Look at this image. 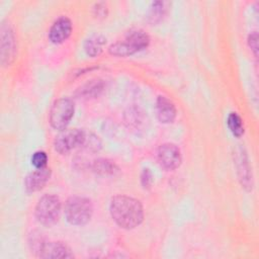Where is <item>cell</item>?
Wrapping results in <instances>:
<instances>
[{"label":"cell","instance_id":"cell-1","mask_svg":"<svg viewBox=\"0 0 259 259\" xmlns=\"http://www.w3.org/2000/svg\"><path fill=\"white\" fill-rule=\"evenodd\" d=\"M110 214L112 220L122 229H134L144 219L142 203L131 196L116 195L110 202Z\"/></svg>","mask_w":259,"mask_h":259},{"label":"cell","instance_id":"cell-2","mask_svg":"<svg viewBox=\"0 0 259 259\" xmlns=\"http://www.w3.org/2000/svg\"><path fill=\"white\" fill-rule=\"evenodd\" d=\"M149 44L150 37L144 30L133 29L130 30L121 39L112 44L108 51L111 55L126 57L146 49Z\"/></svg>","mask_w":259,"mask_h":259},{"label":"cell","instance_id":"cell-3","mask_svg":"<svg viewBox=\"0 0 259 259\" xmlns=\"http://www.w3.org/2000/svg\"><path fill=\"white\" fill-rule=\"evenodd\" d=\"M93 213L90 199L82 196H71L65 203V215L71 225L82 226L87 224Z\"/></svg>","mask_w":259,"mask_h":259},{"label":"cell","instance_id":"cell-4","mask_svg":"<svg viewBox=\"0 0 259 259\" xmlns=\"http://www.w3.org/2000/svg\"><path fill=\"white\" fill-rule=\"evenodd\" d=\"M61 212V201L58 196L54 194L42 195L34 209V214L38 223L44 226H53L59 220Z\"/></svg>","mask_w":259,"mask_h":259},{"label":"cell","instance_id":"cell-5","mask_svg":"<svg viewBox=\"0 0 259 259\" xmlns=\"http://www.w3.org/2000/svg\"><path fill=\"white\" fill-rule=\"evenodd\" d=\"M74 102L70 98L57 99L49 113V121L52 127L57 131L65 130L74 115Z\"/></svg>","mask_w":259,"mask_h":259},{"label":"cell","instance_id":"cell-6","mask_svg":"<svg viewBox=\"0 0 259 259\" xmlns=\"http://www.w3.org/2000/svg\"><path fill=\"white\" fill-rule=\"evenodd\" d=\"M87 133L83 130H65L54 141V148L60 154H67L77 147H83Z\"/></svg>","mask_w":259,"mask_h":259},{"label":"cell","instance_id":"cell-7","mask_svg":"<svg viewBox=\"0 0 259 259\" xmlns=\"http://www.w3.org/2000/svg\"><path fill=\"white\" fill-rule=\"evenodd\" d=\"M16 37L12 26L8 22L1 24V63L3 66L9 65L15 58Z\"/></svg>","mask_w":259,"mask_h":259},{"label":"cell","instance_id":"cell-8","mask_svg":"<svg viewBox=\"0 0 259 259\" xmlns=\"http://www.w3.org/2000/svg\"><path fill=\"white\" fill-rule=\"evenodd\" d=\"M36 253L40 258L57 259V258H72L73 254L70 248L62 242H44L35 243Z\"/></svg>","mask_w":259,"mask_h":259},{"label":"cell","instance_id":"cell-9","mask_svg":"<svg viewBox=\"0 0 259 259\" xmlns=\"http://www.w3.org/2000/svg\"><path fill=\"white\" fill-rule=\"evenodd\" d=\"M157 159L160 166L165 170H174L181 163V153L176 145L166 143L159 147Z\"/></svg>","mask_w":259,"mask_h":259},{"label":"cell","instance_id":"cell-10","mask_svg":"<svg viewBox=\"0 0 259 259\" xmlns=\"http://www.w3.org/2000/svg\"><path fill=\"white\" fill-rule=\"evenodd\" d=\"M235 163L237 165V172L239 176V180L244 188L247 190H251L253 186L252 181V171L250 170V165L248 161V157L244 149L240 148L236 151L235 154Z\"/></svg>","mask_w":259,"mask_h":259},{"label":"cell","instance_id":"cell-11","mask_svg":"<svg viewBox=\"0 0 259 259\" xmlns=\"http://www.w3.org/2000/svg\"><path fill=\"white\" fill-rule=\"evenodd\" d=\"M72 22L66 16L59 17L51 26L49 31L50 40L54 44H62L71 34Z\"/></svg>","mask_w":259,"mask_h":259},{"label":"cell","instance_id":"cell-12","mask_svg":"<svg viewBox=\"0 0 259 259\" xmlns=\"http://www.w3.org/2000/svg\"><path fill=\"white\" fill-rule=\"evenodd\" d=\"M51 177V169L49 167L35 168L34 171L30 172L24 181L25 189L28 192H34L40 190L49 181Z\"/></svg>","mask_w":259,"mask_h":259},{"label":"cell","instance_id":"cell-13","mask_svg":"<svg viewBox=\"0 0 259 259\" xmlns=\"http://www.w3.org/2000/svg\"><path fill=\"white\" fill-rule=\"evenodd\" d=\"M156 113L161 122L170 123L176 117V108L174 103L166 96H158L156 101Z\"/></svg>","mask_w":259,"mask_h":259},{"label":"cell","instance_id":"cell-14","mask_svg":"<svg viewBox=\"0 0 259 259\" xmlns=\"http://www.w3.org/2000/svg\"><path fill=\"white\" fill-rule=\"evenodd\" d=\"M106 38L101 34H93L89 36L84 42V50L90 57H96L101 54Z\"/></svg>","mask_w":259,"mask_h":259},{"label":"cell","instance_id":"cell-15","mask_svg":"<svg viewBox=\"0 0 259 259\" xmlns=\"http://www.w3.org/2000/svg\"><path fill=\"white\" fill-rule=\"evenodd\" d=\"M93 171L101 176H114L118 173L119 169L115 163L108 159H97L92 164Z\"/></svg>","mask_w":259,"mask_h":259},{"label":"cell","instance_id":"cell-16","mask_svg":"<svg viewBox=\"0 0 259 259\" xmlns=\"http://www.w3.org/2000/svg\"><path fill=\"white\" fill-rule=\"evenodd\" d=\"M103 87H104V84L101 80H98V79L91 80L79 89L80 96H84L86 98L94 97L103 90Z\"/></svg>","mask_w":259,"mask_h":259},{"label":"cell","instance_id":"cell-17","mask_svg":"<svg viewBox=\"0 0 259 259\" xmlns=\"http://www.w3.org/2000/svg\"><path fill=\"white\" fill-rule=\"evenodd\" d=\"M166 3L163 1H155L152 2L151 6H150V10L148 13V19L151 23H156L158 21H160L165 12H166Z\"/></svg>","mask_w":259,"mask_h":259},{"label":"cell","instance_id":"cell-18","mask_svg":"<svg viewBox=\"0 0 259 259\" xmlns=\"http://www.w3.org/2000/svg\"><path fill=\"white\" fill-rule=\"evenodd\" d=\"M227 124L234 136L241 137L244 134V125L242 118L236 112H232L229 114Z\"/></svg>","mask_w":259,"mask_h":259},{"label":"cell","instance_id":"cell-19","mask_svg":"<svg viewBox=\"0 0 259 259\" xmlns=\"http://www.w3.org/2000/svg\"><path fill=\"white\" fill-rule=\"evenodd\" d=\"M47 162H48V156L44 151H37L31 157V163L35 168L46 167Z\"/></svg>","mask_w":259,"mask_h":259},{"label":"cell","instance_id":"cell-20","mask_svg":"<svg viewBox=\"0 0 259 259\" xmlns=\"http://www.w3.org/2000/svg\"><path fill=\"white\" fill-rule=\"evenodd\" d=\"M248 45L253 52L255 58H257V53H258V34L256 31H253L249 34L248 36Z\"/></svg>","mask_w":259,"mask_h":259},{"label":"cell","instance_id":"cell-21","mask_svg":"<svg viewBox=\"0 0 259 259\" xmlns=\"http://www.w3.org/2000/svg\"><path fill=\"white\" fill-rule=\"evenodd\" d=\"M141 182L144 188H149L152 183V173L149 169H144L141 175Z\"/></svg>","mask_w":259,"mask_h":259},{"label":"cell","instance_id":"cell-22","mask_svg":"<svg viewBox=\"0 0 259 259\" xmlns=\"http://www.w3.org/2000/svg\"><path fill=\"white\" fill-rule=\"evenodd\" d=\"M93 9H94V12H95V16H97V17H104L107 13L106 4L103 3V2L96 3Z\"/></svg>","mask_w":259,"mask_h":259}]
</instances>
